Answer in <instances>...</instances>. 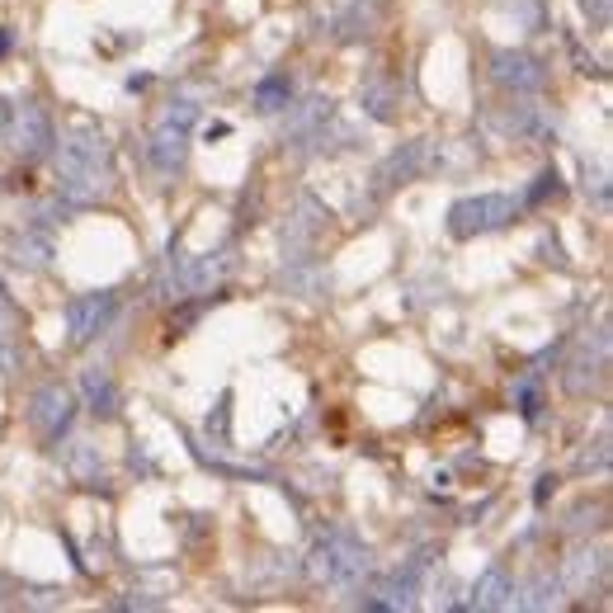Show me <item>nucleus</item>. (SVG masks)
<instances>
[{
    "label": "nucleus",
    "instance_id": "obj_1",
    "mask_svg": "<svg viewBox=\"0 0 613 613\" xmlns=\"http://www.w3.org/2000/svg\"><path fill=\"white\" fill-rule=\"evenodd\" d=\"M114 184V166H109V142H104V133L95 128H72L62 142V189L66 199L76 203H91L99 199L104 189Z\"/></svg>",
    "mask_w": 613,
    "mask_h": 613
},
{
    "label": "nucleus",
    "instance_id": "obj_2",
    "mask_svg": "<svg viewBox=\"0 0 613 613\" xmlns=\"http://www.w3.org/2000/svg\"><path fill=\"white\" fill-rule=\"evenodd\" d=\"M515 218V199H505V194H477V199H463V203H453V213H448V232L467 241V236H486V232H500L505 222Z\"/></svg>",
    "mask_w": 613,
    "mask_h": 613
},
{
    "label": "nucleus",
    "instance_id": "obj_3",
    "mask_svg": "<svg viewBox=\"0 0 613 613\" xmlns=\"http://www.w3.org/2000/svg\"><path fill=\"white\" fill-rule=\"evenodd\" d=\"M194 118H199L194 104H180V109H170L166 123L156 128V137H151V166L161 170V175H175V170L184 166V156H189V128H194Z\"/></svg>",
    "mask_w": 613,
    "mask_h": 613
},
{
    "label": "nucleus",
    "instance_id": "obj_4",
    "mask_svg": "<svg viewBox=\"0 0 613 613\" xmlns=\"http://www.w3.org/2000/svg\"><path fill=\"white\" fill-rule=\"evenodd\" d=\"M311 567H317V575H321L326 585H349L368 567V557H363V548L349 533H330V538L317 542V557H311Z\"/></svg>",
    "mask_w": 613,
    "mask_h": 613
},
{
    "label": "nucleus",
    "instance_id": "obj_5",
    "mask_svg": "<svg viewBox=\"0 0 613 613\" xmlns=\"http://www.w3.org/2000/svg\"><path fill=\"white\" fill-rule=\"evenodd\" d=\"M6 147H10V151H20L24 161H39V156H47V147H52V123H47V114H43L33 99L14 104V114H10V133H6Z\"/></svg>",
    "mask_w": 613,
    "mask_h": 613
},
{
    "label": "nucleus",
    "instance_id": "obj_6",
    "mask_svg": "<svg viewBox=\"0 0 613 613\" xmlns=\"http://www.w3.org/2000/svg\"><path fill=\"white\" fill-rule=\"evenodd\" d=\"M114 317V293H85L76 297L72 307H66V321H72V340L85 345V340H95L104 326H109Z\"/></svg>",
    "mask_w": 613,
    "mask_h": 613
},
{
    "label": "nucleus",
    "instance_id": "obj_7",
    "mask_svg": "<svg viewBox=\"0 0 613 613\" xmlns=\"http://www.w3.org/2000/svg\"><path fill=\"white\" fill-rule=\"evenodd\" d=\"M72 411H76V401H72V392L66 388H47V392H39V401H33V425H39L47 440H62V430H66V420H72Z\"/></svg>",
    "mask_w": 613,
    "mask_h": 613
},
{
    "label": "nucleus",
    "instance_id": "obj_8",
    "mask_svg": "<svg viewBox=\"0 0 613 613\" xmlns=\"http://www.w3.org/2000/svg\"><path fill=\"white\" fill-rule=\"evenodd\" d=\"M496 81L515 85V91H538L542 85V66L524 52H496Z\"/></svg>",
    "mask_w": 613,
    "mask_h": 613
},
{
    "label": "nucleus",
    "instance_id": "obj_9",
    "mask_svg": "<svg viewBox=\"0 0 613 613\" xmlns=\"http://www.w3.org/2000/svg\"><path fill=\"white\" fill-rule=\"evenodd\" d=\"M510 594H515L510 575H505V571H486L482 581H477V600H472V604H477V609H505V604H515Z\"/></svg>",
    "mask_w": 613,
    "mask_h": 613
},
{
    "label": "nucleus",
    "instance_id": "obj_10",
    "mask_svg": "<svg viewBox=\"0 0 613 613\" xmlns=\"http://www.w3.org/2000/svg\"><path fill=\"white\" fill-rule=\"evenodd\" d=\"M85 392H91L95 411H104V415L114 411V382L104 378V373H95V368H91V373H85Z\"/></svg>",
    "mask_w": 613,
    "mask_h": 613
},
{
    "label": "nucleus",
    "instance_id": "obj_11",
    "mask_svg": "<svg viewBox=\"0 0 613 613\" xmlns=\"http://www.w3.org/2000/svg\"><path fill=\"white\" fill-rule=\"evenodd\" d=\"M274 99H288V85L284 81H265V85H260V109H278Z\"/></svg>",
    "mask_w": 613,
    "mask_h": 613
},
{
    "label": "nucleus",
    "instance_id": "obj_12",
    "mask_svg": "<svg viewBox=\"0 0 613 613\" xmlns=\"http://www.w3.org/2000/svg\"><path fill=\"white\" fill-rule=\"evenodd\" d=\"M10 336V303H6V293H0V340Z\"/></svg>",
    "mask_w": 613,
    "mask_h": 613
}]
</instances>
